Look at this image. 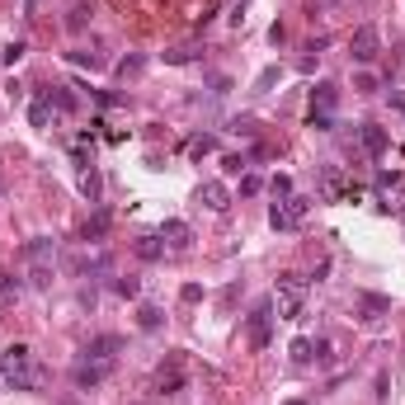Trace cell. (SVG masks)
<instances>
[{"label": "cell", "instance_id": "6da1fadb", "mask_svg": "<svg viewBox=\"0 0 405 405\" xmlns=\"http://www.w3.org/2000/svg\"><path fill=\"white\" fill-rule=\"evenodd\" d=\"M0 377L5 386H14V391H43L48 386V373L38 368V358L28 344H10V349L0 353Z\"/></svg>", "mask_w": 405, "mask_h": 405}, {"label": "cell", "instance_id": "7a4b0ae2", "mask_svg": "<svg viewBox=\"0 0 405 405\" xmlns=\"http://www.w3.org/2000/svg\"><path fill=\"white\" fill-rule=\"evenodd\" d=\"M306 293H311V278H302V273H283L278 283H273V311H278V321H297L302 306H306Z\"/></svg>", "mask_w": 405, "mask_h": 405}, {"label": "cell", "instance_id": "3957f363", "mask_svg": "<svg viewBox=\"0 0 405 405\" xmlns=\"http://www.w3.org/2000/svg\"><path fill=\"white\" fill-rule=\"evenodd\" d=\"M311 213V198H302V193H288V198H278L269 208V226L273 231H297L302 221Z\"/></svg>", "mask_w": 405, "mask_h": 405}, {"label": "cell", "instance_id": "277c9868", "mask_svg": "<svg viewBox=\"0 0 405 405\" xmlns=\"http://www.w3.org/2000/svg\"><path fill=\"white\" fill-rule=\"evenodd\" d=\"M321 198H325V203H358V189L344 179L339 165H325V170H321Z\"/></svg>", "mask_w": 405, "mask_h": 405}, {"label": "cell", "instance_id": "5b68a950", "mask_svg": "<svg viewBox=\"0 0 405 405\" xmlns=\"http://www.w3.org/2000/svg\"><path fill=\"white\" fill-rule=\"evenodd\" d=\"M108 377H113V358H81V363L71 368V382H76L81 391H90V386H104Z\"/></svg>", "mask_w": 405, "mask_h": 405}, {"label": "cell", "instance_id": "8992f818", "mask_svg": "<svg viewBox=\"0 0 405 405\" xmlns=\"http://www.w3.org/2000/svg\"><path fill=\"white\" fill-rule=\"evenodd\" d=\"M250 344L255 349H269V330H273V302H259L255 311H250Z\"/></svg>", "mask_w": 405, "mask_h": 405}, {"label": "cell", "instance_id": "52a82bcc", "mask_svg": "<svg viewBox=\"0 0 405 405\" xmlns=\"http://www.w3.org/2000/svg\"><path fill=\"white\" fill-rule=\"evenodd\" d=\"M377 48H382V38H377V28H373V24H358V28H353V38H349L353 61H363V66H368V61L377 57Z\"/></svg>", "mask_w": 405, "mask_h": 405}, {"label": "cell", "instance_id": "ba28073f", "mask_svg": "<svg viewBox=\"0 0 405 405\" xmlns=\"http://www.w3.org/2000/svg\"><path fill=\"white\" fill-rule=\"evenodd\" d=\"M377 203H382V213H405L401 175H377Z\"/></svg>", "mask_w": 405, "mask_h": 405}, {"label": "cell", "instance_id": "9c48e42d", "mask_svg": "<svg viewBox=\"0 0 405 405\" xmlns=\"http://www.w3.org/2000/svg\"><path fill=\"white\" fill-rule=\"evenodd\" d=\"M24 259H28V269H52L57 241H52V236H33V241L24 245Z\"/></svg>", "mask_w": 405, "mask_h": 405}, {"label": "cell", "instance_id": "30bf717a", "mask_svg": "<svg viewBox=\"0 0 405 405\" xmlns=\"http://www.w3.org/2000/svg\"><path fill=\"white\" fill-rule=\"evenodd\" d=\"M353 137H358V146H363L368 156H382V151L391 146V137L382 132L377 123H358V128H353Z\"/></svg>", "mask_w": 405, "mask_h": 405}, {"label": "cell", "instance_id": "8fae6325", "mask_svg": "<svg viewBox=\"0 0 405 405\" xmlns=\"http://www.w3.org/2000/svg\"><path fill=\"white\" fill-rule=\"evenodd\" d=\"M198 203H203L208 213H226V208H231V193H226L221 179H208V184H198Z\"/></svg>", "mask_w": 405, "mask_h": 405}, {"label": "cell", "instance_id": "7c38bea8", "mask_svg": "<svg viewBox=\"0 0 405 405\" xmlns=\"http://www.w3.org/2000/svg\"><path fill=\"white\" fill-rule=\"evenodd\" d=\"M156 391L161 396H175V391H184V368H179V358H170L156 368Z\"/></svg>", "mask_w": 405, "mask_h": 405}, {"label": "cell", "instance_id": "4fadbf2b", "mask_svg": "<svg viewBox=\"0 0 405 405\" xmlns=\"http://www.w3.org/2000/svg\"><path fill=\"white\" fill-rule=\"evenodd\" d=\"M353 311H358V321H382V316L391 311V302H386V297H377V293H358Z\"/></svg>", "mask_w": 405, "mask_h": 405}, {"label": "cell", "instance_id": "5bb4252c", "mask_svg": "<svg viewBox=\"0 0 405 405\" xmlns=\"http://www.w3.org/2000/svg\"><path fill=\"white\" fill-rule=\"evenodd\" d=\"M161 241L170 245V250H189V245H193V226H189V221H175V217H170V221L161 226Z\"/></svg>", "mask_w": 405, "mask_h": 405}, {"label": "cell", "instance_id": "9a60e30c", "mask_svg": "<svg viewBox=\"0 0 405 405\" xmlns=\"http://www.w3.org/2000/svg\"><path fill=\"white\" fill-rule=\"evenodd\" d=\"M335 104H339V85H335V81H321L316 90H311V108H321V113H335Z\"/></svg>", "mask_w": 405, "mask_h": 405}, {"label": "cell", "instance_id": "2e32d148", "mask_svg": "<svg viewBox=\"0 0 405 405\" xmlns=\"http://www.w3.org/2000/svg\"><path fill=\"white\" fill-rule=\"evenodd\" d=\"M19 293H24V283H19L14 273H5V269H0V311H10V306L19 302Z\"/></svg>", "mask_w": 405, "mask_h": 405}, {"label": "cell", "instance_id": "e0dca14e", "mask_svg": "<svg viewBox=\"0 0 405 405\" xmlns=\"http://www.w3.org/2000/svg\"><path fill=\"white\" fill-rule=\"evenodd\" d=\"M52 118H57V108H52V99H48V95H38V99L28 104V123H33V128H48Z\"/></svg>", "mask_w": 405, "mask_h": 405}, {"label": "cell", "instance_id": "ac0fdd59", "mask_svg": "<svg viewBox=\"0 0 405 405\" xmlns=\"http://www.w3.org/2000/svg\"><path fill=\"white\" fill-rule=\"evenodd\" d=\"M118 344H123L118 335H99V339H90V344H85V358H113Z\"/></svg>", "mask_w": 405, "mask_h": 405}, {"label": "cell", "instance_id": "d6986e66", "mask_svg": "<svg viewBox=\"0 0 405 405\" xmlns=\"http://www.w3.org/2000/svg\"><path fill=\"white\" fill-rule=\"evenodd\" d=\"M81 193L90 198V203H99V193H104V179H99L95 165H85V170H81Z\"/></svg>", "mask_w": 405, "mask_h": 405}, {"label": "cell", "instance_id": "ffe728a7", "mask_svg": "<svg viewBox=\"0 0 405 405\" xmlns=\"http://www.w3.org/2000/svg\"><path fill=\"white\" fill-rule=\"evenodd\" d=\"M104 231H108V213H95V217H90V221H85L81 241H90V245H99V241H104Z\"/></svg>", "mask_w": 405, "mask_h": 405}, {"label": "cell", "instance_id": "44dd1931", "mask_svg": "<svg viewBox=\"0 0 405 405\" xmlns=\"http://www.w3.org/2000/svg\"><path fill=\"white\" fill-rule=\"evenodd\" d=\"M43 95L52 99L57 113H71V108H76V99H71V85H52V90H43Z\"/></svg>", "mask_w": 405, "mask_h": 405}, {"label": "cell", "instance_id": "7402d4cb", "mask_svg": "<svg viewBox=\"0 0 405 405\" xmlns=\"http://www.w3.org/2000/svg\"><path fill=\"white\" fill-rule=\"evenodd\" d=\"M137 255H141V259H161L165 241H161V236H137Z\"/></svg>", "mask_w": 405, "mask_h": 405}, {"label": "cell", "instance_id": "603a6c76", "mask_svg": "<svg viewBox=\"0 0 405 405\" xmlns=\"http://www.w3.org/2000/svg\"><path fill=\"white\" fill-rule=\"evenodd\" d=\"M161 321H165V311L161 306H151V302L137 311V325H141V330H161Z\"/></svg>", "mask_w": 405, "mask_h": 405}, {"label": "cell", "instance_id": "cb8c5ba5", "mask_svg": "<svg viewBox=\"0 0 405 405\" xmlns=\"http://www.w3.org/2000/svg\"><path fill=\"white\" fill-rule=\"evenodd\" d=\"M306 128H311V132H335V113H321V108H311V113H306Z\"/></svg>", "mask_w": 405, "mask_h": 405}, {"label": "cell", "instance_id": "d4e9b609", "mask_svg": "<svg viewBox=\"0 0 405 405\" xmlns=\"http://www.w3.org/2000/svg\"><path fill=\"white\" fill-rule=\"evenodd\" d=\"M311 358H316V349H311V339H293V363H297V368H306Z\"/></svg>", "mask_w": 405, "mask_h": 405}, {"label": "cell", "instance_id": "484cf974", "mask_svg": "<svg viewBox=\"0 0 405 405\" xmlns=\"http://www.w3.org/2000/svg\"><path fill=\"white\" fill-rule=\"evenodd\" d=\"M24 52H28V43H24V38H14V43H5V52H0V61H5V66H14V61H19Z\"/></svg>", "mask_w": 405, "mask_h": 405}, {"label": "cell", "instance_id": "4316f807", "mask_svg": "<svg viewBox=\"0 0 405 405\" xmlns=\"http://www.w3.org/2000/svg\"><path fill=\"white\" fill-rule=\"evenodd\" d=\"M213 146H217L213 137H193V141H189V156H193V161H203V156H208Z\"/></svg>", "mask_w": 405, "mask_h": 405}, {"label": "cell", "instance_id": "83f0119b", "mask_svg": "<svg viewBox=\"0 0 405 405\" xmlns=\"http://www.w3.org/2000/svg\"><path fill=\"white\" fill-rule=\"evenodd\" d=\"M273 81H278V66H269V71H259V81H255V95H269Z\"/></svg>", "mask_w": 405, "mask_h": 405}, {"label": "cell", "instance_id": "f1b7e54d", "mask_svg": "<svg viewBox=\"0 0 405 405\" xmlns=\"http://www.w3.org/2000/svg\"><path fill=\"white\" fill-rule=\"evenodd\" d=\"M269 189H273V198H288V193H293V179H288V175H273Z\"/></svg>", "mask_w": 405, "mask_h": 405}, {"label": "cell", "instance_id": "f546056e", "mask_svg": "<svg viewBox=\"0 0 405 405\" xmlns=\"http://www.w3.org/2000/svg\"><path fill=\"white\" fill-rule=\"evenodd\" d=\"M198 57V48H175V52H165V61H175V66H184V61H193Z\"/></svg>", "mask_w": 405, "mask_h": 405}, {"label": "cell", "instance_id": "4dcf8cb0", "mask_svg": "<svg viewBox=\"0 0 405 405\" xmlns=\"http://www.w3.org/2000/svg\"><path fill=\"white\" fill-rule=\"evenodd\" d=\"M259 189H264V179H259V175H245V179H241V193H245V198H255Z\"/></svg>", "mask_w": 405, "mask_h": 405}, {"label": "cell", "instance_id": "1f68e13d", "mask_svg": "<svg viewBox=\"0 0 405 405\" xmlns=\"http://www.w3.org/2000/svg\"><path fill=\"white\" fill-rule=\"evenodd\" d=\"M113 288H118V293H123V297H137V293H141V283H137V278H118V283H113Z\"/></svg>", "mask_w": 405, "mask_h": 405}, {"label": "cell", "instance_id": "d6a6232c", "mask_svg": "<svg viewBox=\"0 0 405 405\" xmlns=\"http://www.w3.org/2000/svg\"><path fill=\"white\" fill-rule=\"evenodd\" d=\"M353 90H363V95H373V90H377V76H368V71H363V76L353 81Z\"/></svg>", "mask_w": 405, "mask_h": 405}, {"label": "cell", "instance_id": "836d02e7", "mask_svg": "<svg viewBox=\"0 0 405 405\" xmlns=\"http://www.w3.org/2000/svg\"><path fill=\"white\" fill-rule=\"evenodd\" d=\"M141 66H146V61H141V57H128V61H123V66H118V71H123V76H137V71H141Z\"/></svg>", "mask_w": 405, "mask_h": 405}, {"label": "cell", "instance_id": "e575fe53", "mask_svg": "<svg viewBox=\"0 0 405 405\" xmlns=\"http://www.w3.org/2000/svg\"><path fill=\"white\" fill-rule=\"evenodd\" d=\"M221 170H226V175H241L245 161H241V156H226V161H221Z\"/></svg>", "mask_w": 405, "mask_h": 405}, {"label": "cell", "instance_id": "d590c367", "mask_svg": "<svg viewBox=\"0 0 405 405\" xmlns=\"http://www.w3.org/2000/svg\"><path fill=\"white\" fill-rule=\"evenodd\" d=\"M179 297H184V302H203V288H198V283H184V293H179Z\"/></svg>", "mask_w": 405, "mask_h": 405}, {"label": "cell", "instance_id": "8d00e7d4", "mask_svg": "<svg viewBox=\"0 0 405 405\" xmlns=\"http://www.w3.org/2000/svg\"><path fill=\"white\" fill-rule=\"evenodd\" d=\"M311 349H316V363H325L330 358V339H311Z\"/></svg>", "mask_w": 405, "mask_h": 405}, {"label": "cell", "instance_id": "74e56055", "mask_svg": "<svg viewBox=\"0 0 405 405\" xmlns=\"http://www.w3.org/2000/svg\"><path fill=\"white\" fill-rule=\"evenodd\" d=\"M71 61H81V66H99V57H95V52H71Z\"/></svg>", "mask_w": 405, "mask_h": 405}, {"label": "cell", "instance_id": "f35d334b", "mask_svg": "<svg viewBox=\"0 0 405 405\" xmlns=\"http://www.w3.org/2000/svg\"><path fill=\"white\" fill-rule=\"evenodd\" d=\"M283 405H306V401H283Z\"/></svg>", "mask_w": 405, "mask_h": 405}]
</instances>
